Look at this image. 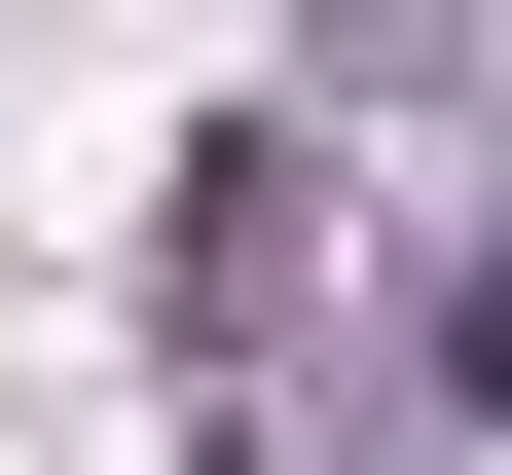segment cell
<instances>
[{
	"instance_id": "1",
	"label": "cell",
	"mask_w": 512,
	"mask_h": 475,
	"mask_svg": "<svg viewBox=\"0 0 512 475\" xmlns=\"http://www.w3.org/2000/svg\"><path fill=\"white\" fill-rule=\"evenodd\" d=\"M147 293H183V366H220V439H256V402H293V329L366 293L330 147H293V110H220V147H183V256H147Z\"/></svg>"
},
{
	"instance_id": "2",
	"label": "cell",
	"mask_w": 512,
	"mask_h": 475,
	"mask_svg": "<svg viewBox=\"0 0 512 475\" xmlns=\"http://www.w3.org/2000/svg\"><path fill=\"white\" fill-rule=\"evenodd\" d=\"M439 366H476V402H512V220H476V293H439Z\"/></svg>"
}]
</instances>
